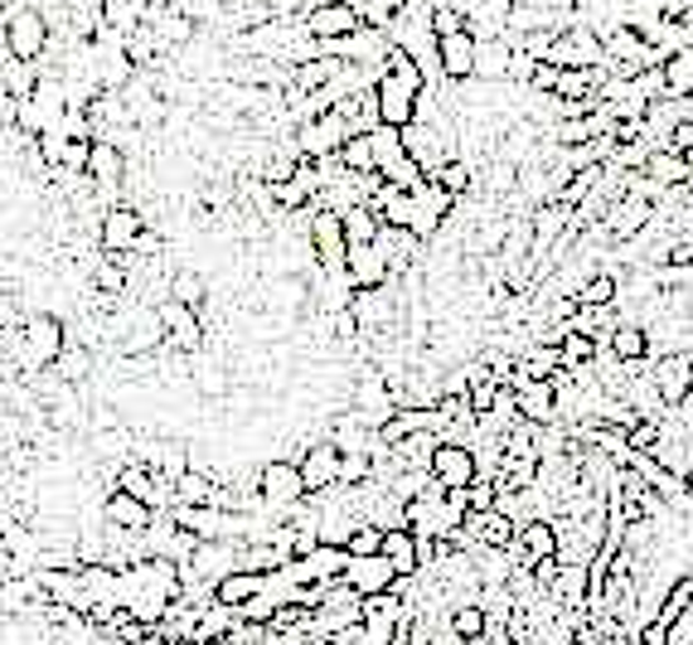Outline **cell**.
Listing matches in <instances>:
<instances>
[{"label": "cell", "instance_id": "cell-1", "mask_svg": "<svg viewBox=\"0 0 693 645\" xmlns=\"http://www.w3.org/2000/svg\"><path fill=\"white\" fill-rule=\"evenodd\" d=\"M311 248H315V262L325 272H345L349 267V234H345V214L331 209V204H311V228H306Z\"/></svg>", "mask_w": 693, "mask_h": 645}, {"label": "cell", "instance_id": "cell-2", "mask_svg": "<svg viewBox=\"0 0 693 645\" xmlns=\"http://www.w3.org/2000/svg\"><path fill=\"white\" fill-rule=\"evenodd\" d=\"M48 44H54V24L34 6L15 10V15H6V24H0V49L15 58H44Z\"/></svg>", "mask_w": 693, "mask_h": 645}, {"label": "cell", "instance_id": "cell-3", "mask_svg": "<svg viewBox=\"0 0 693 645\" xmlns=\"http://www.w3.org/2000/svg\"><path fill=\"white\" fill-rule=\"evenodd\" d=\"M349 137H355V121L339 117L335 107H331V112H321V117H311V121H301V127H296V146H301V155H311V161L339 155V146H345Z\"/></svg>", "mask_w": 693, "mask_h": 645}, {"label": "cell", "instance_id": "cell-4", "mask_svg": "<svg viewBox=\"0 0 693 645\" xmlns=\"http://www.w3.org/2000/svg\"><path fill=\"white\" fill-rule=\"evenodd\" d=\"M258 485H262L267 505H301V501H311V485H306V476H301V461H291V456L267 461V466L258 471Z\"/></svg>", "mask_w": 693, "mask_h": 645}, {"label": "cell", "instance_id": "cell-5", "mask_svg": "<svg viewBox=\"0 0 693 645\" xmlns=\"http://www.w3.org/2000/svg\"><path fill=\"white\" fill-rule=\"evenodd\" d=\"M549 64H557V68H606L602 34L592 30V24H573V30H563V34H557V44H553V54H549Z\"/></svg>", "mask_w": 693, "mask_h": 645}, {"label": "cell", "instance_id": "cell-6", "mask_svg": "<svg viewBox=\"0 0 693 645\" xmlns=\"http://www.w3.org/2000/svg\"><path fill=\"white\" fill-rule=\"evenodd\" d=\"M432 476L442 481L446 491H470V485L480 481L476 447H466V442H446V437H442V447H436V456H432Z\"/></svg>", "mask_w": 693, "mask_h": 645}, {"label": "cell", "instance_id": "cell-7", "mask_svg": "<svg viewBox=\"0 0 693 645\" xmlns=\"http://www.w3.org/2000/svg\"><path fill=\"white\" fill-rule=\"evenodd\" d=\"M145 228H151V218H145L141 204H131V200L112 204L102 218V252H137Z\"/></svg>", "mask_w": 693, "mask_h": 645}, {"label": "cell", "instance_id": "cell-8", "mask_svg": "<svg viewBox=\"0 0 693 645\" xmlns=\"http://www.w3.org/2000/svg\"><path fill=\"white\" fill-rule=\"evenodd\" d=\"M194 311L199 307H190V301H180V297L161 301V321L170 331V350H175V355H199L204 350V321Z\"/></svg>", "mask_w": 693, "mask_h": 645}, {"label": "cell", "instance_id": "cell-9", "mask_svg": "<svg viewBox=\"0 0 693 645\" xmlns=\"http://www.w3.org/2000/svg\"><path fill=\"white\" fill-rule=\"evenodd\" d=\"M306 30L315 40H349L355 30H364V15L359 6H345V0H311Z\"/></svg>", "mask_w": 693, "mask_h": 645}, {"label": "cell", "instance_id": "cell-10", "mask_svg": "<svg viewBox=\"0 0 693 645\" xmlns=\"http://www.w3.org/2000/svg\"><path fill=\"white\" fill-rule=\"evenodd\" d=\"M373 88H379V117H383V127H412V121H418L422 88L403 83L398 73H383Z\"/></svg>", "mask_w": 693, "mask_h": 645}, {"label": "cell", "instance_id": "cell-11", "mask_svg": "<svg viewBox=\"0 0 693 645\" xmlns=\"http://www.w3.org/2000/svg\"><path fill=\"white\" fill-rule=\"evenodd\" d=\"M650 374H654V384H660L664 404L679 408L693 394V350H664V355L650 364Z\"/></svg>", "mask_w": 693, "mask_h": 645}, {"label": "cell", "instance_id": "cell-12", "mask_svg": "<svg viewBox=\"0 0 693 645\" xmlns=\"http://www.w3.org/2000/svg\"><path fill=\"white\" fill-rule=\"evenodd\" d=\"M398 578H403V573L393 568V558H388V553L349 558V568H345V582L359 592V598H379V592H393Z\"/></svg>", "mask_w": 693, "mask_h": 645}, {"label": "cell", "instance_id": "cell-13", "mask_svg": "<svg viewBox=\"0 0 693 645\" xmlns=\"http://www.w3.org/2000/svg\"><path fill=\"white\" fill-rule=\"evenodd\" d=\"M466 529L480 539V549H515V544H519V529H524V525H519L509 509L490 505V509H470Z\"/></svg>", "mask_w": 693, "mask_h": 645}, {"label": "cell", "instance_id": "cell-14", "mask_svg": "<svg viewBox=\"0 0 693 645\" xmlns=\"http://www.w3.org/2000/svg\"><path fill=\"white\" fill-rule=\"evenodd\" d=\"M349 277H355L359 291L393 282V258L383 252V243H355V248H349Z\"/></svg>", "mask_w": 693, "mask_h": 645}, {"label": "cell", "instance_id": "cell-15", "mask_svg": "<svg viewBox=\"0 0 693 645\" xmlns=\"http://www.w3.org/2000/svg\"><path fill=\"white\" fill-rule=\"evenodd\" d=\"M296 461H301V476H306L311 495H321V491H331V485L339 481V461H345V452H339L331 437H325V442H311Z\"/></svg>", "mask_w": 693, "mask_h": 645}, {"label": "cell", "instance_id": "cell-16", "mask_svg": "<svg viewBox=\"0 0 693 645\" xmlns=\"http://www.w3.org/2000/svg\"><path fill=\"white\" fill-rule=\"evenodd\" d=\"M476 58H480V40L470 30L442 34V73H446V83L476 78Z\"/></svg>", "mask_w": 693, "mask_h": 645}, {"label": "cell", "instance_id": "cell-17", "mask_svg": "<svg viewBox=\"0 0 693 645\" xmlns=\"http://www.w3.org/2000/svg\"><path fill=\"white\" fill-rule=\"evenodd\" d=\"M102 519H107L112 529L145 534V529L155 525V509L145 505V501H137L131 491H117V485H112V491H107V505H102Z\"/></svg>", "mask_w": 693, "mask_h": 645}, {"label": "cell", "instance_id": "cell-18", "mask_svg": "<svg viewBox=\"0 0 693 645\" xmlns=\"http://www.w3.org/2000/svg\"><path fill=\"white\" fill-rule=\"evenodd\" d=\"M466 30L476 40H505L515 30V0H476L466 10Z\"/></svg>", "mask_w": 693, "mask_h": 645}, {"label": "cell", "instance_id": "cell-19", "mask_svg": "<svg viewBox=\"0 0 693 645\" xmlns=\"http://www.w3.org/2000/svg\"><path fill=\"white\" fill-rule=\"evenodd\" d=\"M515 394H519V412H524L529 422H539V428L557 422V384L553 379H529V384H519Z\"/></svg>", "mask_w": 693, "mask_h": 645}, {"label": "cell", "instance_id": "cell-20", "mask_svg": "<svg viewBox=\"0 0 693 645\" xmlns=\"http://www.w3.org/2000/svg\"><path fill=\"white\" fill-rule=\"evenodd\" d=\"M267 578H272V573H258V568H234L228 578L214 582V602H224V606L252 602L258 592H267Z\"/></svg>", "mask_w": 693, "mask_h": 645}, {"label": "cell", "instance_id": "cell-21", "mask_svg": "<svg viewBox=\"0 0 693 645\" xmlns=\"http://www.w3.org/2000/svg\"><path fill=\"white\" fill-rule=\"evenodd\" d=\"M577 20L592 24L597 34H611L621 30V24H630V0H573Z\"/></svg>", "mask_w": 693, "mask_h": 645}, {"label": "cell", "instance_id": "cell-22", "mask_svg": "<svg viewBox=\"0 0 693 645\" xmlns=\"http://www.w3.org/2000/svg\"><path fill=\"white\" fill-rule=\"evenodd\" d=\"M515 68V40H480V58H476V78L480 83H515L509 78Z\"/></svg>", "mask_w": 693, "mask_h": 645}, {"label": "cell", "instance_id": "cell-23", "mask_svg": "<svg viewBox=\"0 0 693 645\" xmlns=\"http://www.w3.org/2000/svg\"><path fill=\"white\" fill-rule=\"evenodd\" d=\"M611 355L626 359V364H646L654 355V335L640 321H621L616 325V335H611Z\"/></svg>", "mask_w": 693, "mask_h": 645}, {"label": "cell", "instance_id": "cell-24", "mask_svg": "<svg viewBox=\"0 0 693 645\" xmlns=\"http://www.w3.org/2000/svg\"><path fill=\"white\" fill-rule=\"evenodd\" d=\"M383 553L393 558V568L403 578H418L422 573V553H418V534H412L408 525H393L383 534Z\"/></svg>", "mask_w": 693, "mask_h": 645}, {"label": "cell", "instance_id": "cell-25", "mask_svg": "<svg viewBox=\"0 0 693 645\" xmlns=\"http://www.w3.org/2000/svg\"><path fill=\"white\" fill-rule=\"evenodd\" d=\"M519 544H524V553L539 563V558H553L563 553V534H557V519H529L524 529H519Z\"/></svg>", "mask_w": 693, "mask_h": 645}, {"label": "cell", "instance_id": "cell-26", "mask_svg": "<svg viewBox=\"0 0 693 645\" xmlns=\"http://www.w3.org/2000/svg\"><path fill=\"white\" fill-rule=\"evenodd\" d=\"M446 622H452V631L461 641H480V636H490V606L485 602H456Z\"/></svg>", "mask_w": 693, "mask_h": 645}, {"label": "cell", "instance_id": "cell-27", "mask_svg": "<svg viewBox=\"0 0 693 645\" xmlns=\"http://www.w3.org/2000/svg\"><path fill=\"white\" fill-rule=\"evenodd\" d=\"M218 501V485L209 471H185V476L175 481V505H214Z\"/></svg>", "mask_w": 693, "mask_h": 645}, {"label": "cell", "instance_id": "cell-28", "mask_svg": "<svg viewBox=\"0 0 693 645\" xmlns=\"http://www.w3.org/2000/svg\"><path fill=\"white\" fill-rule=\"evenodd\" d=\"M616 291H621V277H616V272H592L587 282L577 287L573 301H577V307H616V301H621Z\"/></svg>", "mask_w": 693, "mask_h": 645}, {"label": "cell", "instance_id": "cell-29", "mask_svg": "<svg viewBox=\"0 0 693 645\" xmlns=\"http://www.w3.org/2000/svg\"><path fill=\"white\" fill-rule=\"evenodd\" d=\"M689 612H693V573L670 582V592H664V602H660V622L664 626H679Z\"/></svg>", "mask_w": 693, "mask_h": 645}, {"label": "cell", "instance_id": "cell-30", "mask_svg": "<svg viewBox=\"0 0 693 645\" xmlns=\"http://www.w3.org/2000/svg\"><path fill=\"white\" fill-rule=\"evenodd\" d=\"M345 234H349V243H379L383 214L373 209V204H355V209H345Z\"/></svg>", "mask_w": 693, "mask_h": 645}, {"label": "cell", "instance_id": "cell-31", "mask_svg": "<svg viewBox=\"0 0 693 645\" xmlns=\"http://www.w3.org/2000/svg\"><path fill=\"white\" fill-rule=\"evenodd\" d=\"M339 161H345V170H355V175L379 170V155H373V137H369V131H355V137L339 146Z\"/></svg>", "mask_w": 693, "mask_h": 645}, {"label": "cell", "instance_id": "cell-32", "mask_svg": "<svg viewBox=\"0 0 693 645\" xmlns=\"http://www.w3.org/2000/svg\"><path fill=\"white\" fill-rule=\"evenodd\" d=\"M54 369L64 374L68 384H83V379L93 374V345H83V340H73V335H68V345H64V355H58Z\"/></svg>", "mask_w": 693, "mask_h": 645}, {"label": "cell", "instance_id": "cell-33", "mask_svg": "<svg viewBox=\"0 0 693 645\" xmlns=\"http://www.w3.org/2000/svg\"><path fill=\"white\" fill-rule=\"evenodd\" d=\"M436 180H442V185L452 190L456 200H466V194L476 190V180H480V175H476V165H470L466 155H456V161H446L442 170H436Z\"/></svg>", "mask_w": 693, "mask_h": 645}, {"label": "cell", "instance_id": "cell-34", "mask_svg": "<svg viewBox=\"0 0 693 645\" xmlns=\"http://www.w3.org/2000/svg\"><path fill=\"white\" fill-rule=\"evenodd\" d=\"M664 78H670V97H693V49H679L664 64Z\"/></svg>", "mask_w": 693, "mask_h": 645}, {"label": "cell", "instance_id": "cell-35", "mask_svg": "<svg viewBox=\"0 0 693 645\" xmlns=\"http://www.w3.org/2000/svg\"><path fill=\"white\" fill-rule=\"evenodd\" d=\"M383 525L379 519H359V529L349 534V553L355 558H369V553H383Z\"/></svg>", "mask_w": 693, "mask_h": 645}, {"label": "cell", "instance_id": "cell-36", "mask_svg": "<svg viewBox=\"0 0 693 645\" xmlns=\"http://www.w3.org/2000/svg\"><path fill=\"white\" fill-rule=\"evenodd\" d=\"M170 297H180V301H190V307H199L209 291H204V277H199V272H175V277H170Z\"/></svg>", "mask_w": 693, "mask_h": 645}, {"label": "cell", "instance_id": "cell-37", "mask_svg": "<svg viewBox=\"0 0 693 645\" xmlns=\"http://www.w3.org/2000/svg\"><path fill=\"white\" fill-rule=\"evenodd\" d=\"M670 631H674V626H664L660 616H654V622L640 626V645H670Z\"/></svg>", "mask_w": 693, "mask_h": 645}, {"label": "cell", "instance_id": "cell-38", "mask_svg": "<svg viewBox=\"0 0 693 645\" xmlns=\"http://www.w3.org/2000/svg\"><path fill=\"white\" fill-rule=\"evenodd\" d=\"M379 6H388V10H403V6H408V0H379Z\"/></svg>", "mask_w": 693, "mask_h": 645}]
</instances>
